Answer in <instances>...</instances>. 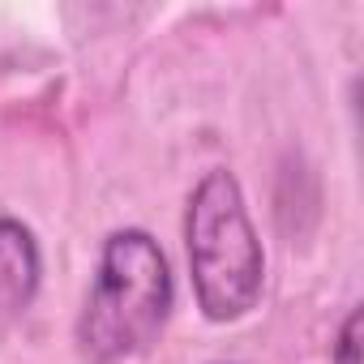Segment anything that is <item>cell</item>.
I'll return each instance as SVG.
<instances>
[{
  "label": "cell",
  "instance_id": "1",
  "mask_svg": "<svg viewBox=\"0 0 364 364\" xmlns=\"http://www.w3.org/2000/svg\"><path fill=\"white\" fill-rule=\"evenodd\" d=\"M171 309V270L146 232H116L103 245L95 287L86 296L77 343L95 364L146 351Z\"/></svg>",
  "mask_w": 364,
  "mask_h": 364
},
{
  "label": "cell",
  "instance_id": "2",
  "mask_svg": "<svg viewBox=\"0 0 364 364\" xmlns=\"http://www.w3.org/2000/svg\"><path fill=\"white\" fill-rule=\"evenodd\" d=\"M185 240H189V270L202 313L210 321L245 317L262 296L266 257L232 171L219 167L202 176V185L189 198Z\"/></svg>",
  "mask_w": 364,
  "mask_h": 364
},
{
  "label": "cell",
  "instance_id": "3",
  "mask_svg": "<svg viewBox=\"0 0 364 364\" xmlns=\"http://www.w3.org/2000/svg\"><path fill=\"white\" fill-rule=\"evenodd\" d=\"M35 287H39L35 236L14 219H0V321L18 317L31 304Z\"/></svg>",
  "mask_w": 364,
  "mask_h": 364
},
{
  "label": "cell",
  "instance_id": "4",
  "mask_svg": "<svg viewBox=\"0 0 364 364\" xmlns=\"http://www.w3.org/2000/svg\"><path fill=\"white\" fill-rule=\"evenodd\" d=\"M355 351H360V309H351V313H347V321H343V330H338L334 364H360V360H355Z\"/></svg>",
  "mask_w": 364,
  "mask_h": 364
}]
</instances>
